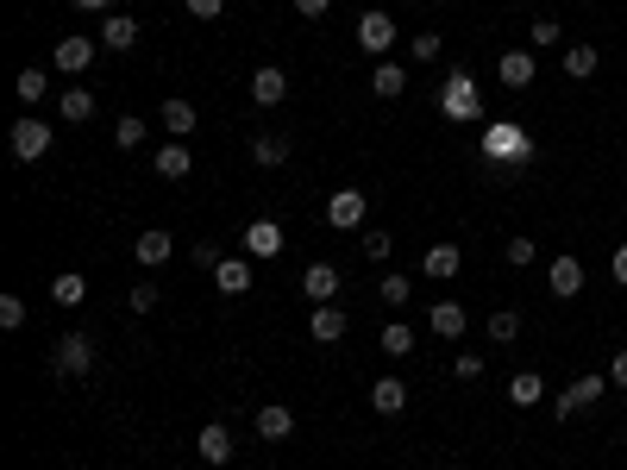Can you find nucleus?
<instances>
[{
  "instance_id": "f257e3e1",
  "label": "nucleus",
  "mask_w": 627,
  "mask_h": 470,
  "mask_svg": "<svg viewBox=\"0 0 627 470\" xmlns=\"http://www.w3.org/2000/svg\"><path fill=\"white\" fill-rule=\"evenodd\" d=\"M483 157H490V163H508V170H521V163H533V138H527L521 126L496 120L490 132H483Z\"/></svg>"
},
{
  "instance_id": "f03ea898",
  "label": "nucleus",
  "mask_w": 627,
  "mask_h": 470,
  "mask_svg": "<svg viewBox=\"0 0 627 470\" xmlns=\"http://www.w3.org/2000/svg\"><path fill=\"white\" fill-rule=\"evenodd\" d=\"M51 370L57 376H88V370H95V339H88V333H57Z\"/></svg>"
},
{
  "instance_id": "7ed1b4c3",
  "label": "nucleus",
  "mask_w": 627,
  "mask_h": 470,
  "mask_svg": "<svg viewBox=\"0 0 627 470\" xmlns=\"http://www.w3.org/2000/svg\"><path fill=\"white\" fill-rule=\"evenodd\" d=\"M364 214H370V195H364V188H333V195H327V226H333V232H358Z\"/></svg>"
},
{
  "instance_id": "20e7f679",
  "label": "nucleus",
  "mask_w": 627,
  "mask_h": 470,
  "mask_svg": "<svg viewBox=\"0 0 627 470\" xmlns=\"http://www.w3.org/2000/svg\"><path fill=\"white\" fill-rule=\"evenodd\" d=\"M396 38H402V32H396V19H389V13H377V7H370V13L358 19V44H364V51L377 57V63H383L389 51H396Z\"/></svg>"
},
{
  "instance_id": "39448f33",
  "label": "nucleus",
  "mask_w": 627,
  "mask_h": 470,
  "mask_svg": "<svg viewBox=\"0 0 627 470\" xmlns=\"http://www.w3.org/2000/svg\"><path fill=\"white\" fill-rule=\"evenodd\" d=\"M546 295H552V301H577V295H584V264H577L571 251L546 264Z\"/></svg>"
},
{
  "instance_id": "423d86ee",
  "label": "nucleus",
  "mask_w": 627,
  "mask_h": 470,
  "mask_svg": "<svg viewBox=\"0 0 627 470\" xmlns=\"http://www.w3.org/2000/svg\"><path fill=\"white\" fill-rule=\"evenodd\" d=\"M602 389H609L602 376H577V383H565V389H559V402H552V414H559V420L584 414V408H596V402H602Z\"/></svg>"
},
{
  "instance_id": "0eeeda50",
  "label": "nucleus",
  "mask_w": 627,
  "mask_h": 470,
  "mask_svg": "<svg viewBox=\"0 0 627 470\" xmlns=\"http://www.w3.org/2000/svg\"><path fill=\"white\" fill-rule=\"evenodd\" d=\"M95 57H101V38H57V51H51V63L63 69V76H88Z\"/></svg>"
},
{
  "instance_id": "6e6552de",
  "label": "nucleus",
  "mask_w": 627,
  "mask_h": 470,
  "mask_svg": "<svg viewBox=\"0 0 627 470\" xmlns=\"http://www.w3.org/2000/svg\"><path fill=\"white\" fill-rule=\"evenodd\" d=\"M7 138H13V157H19V163H38L44 151H51V126H44V120H32V113H26V120H19Z\"/></svg>"
},
{
  "instance_id": "1a4fd4ad",
  "label": "nucleus",
  "mask_w": 627,
  "mask_h": 470,
  "mask_svg": "<svg viewBox=\"0 0 627 470\" xmlns=\"http://www.w3.org/2000/svg\"><path fill=\"white\" fill-rule=\"evenodd\" d=\"M301 295H308L314 308L339 301V270H333V264H308V270H301Z\"/></svg>"
},
{
  "instance_id": "9d476101",
  "label": "nucleus",
  "mask_w": 627,
  "mask_h": 470,
  "mask_svg": "<svg viewBox=\"0 0 627 470\" xmlns=\"http://www.w3.org/2000/svg\"><path fill=\"white\" fill-rule=\"evenodd\" d=\"M151 170H157V176H164V182H182V176H189V170H195V151H189V145H182V138H170V145H157V157H151Z\"/></svg>"
},
{
  "instance_id": "9b49d317",
  "label": "nucleus",
  "mask_w": 627,
  "mask_h": 470,
  "mask_svg": "<svg viewBox=\"0 0 627 470\" xmlns=\"http://www.w3.org/2000/svg\"><path fill=\"white\" fill-rule=\"evenodd\" d=\"M251 101H258V107H283L289 101V76L276 63H264L258 76H251Z\"/></svg>"
},
{
  "instance_id": "f8f14e48",
  "label": "nucleus",
  "mask_w": 627,
  "mask_h": 470,
  "mask_svg": "<svg viewBox=\"0 0 627 470\" xmlns=\"http://www.w3.org/2000/svg\"><path fill=\"white\" fill-rule=\"evenodd\" d=\"M421 270H427L433 282H452V276L464 270V251H458L452 239H439V245H427V257H421Z\"/></svg>"
},
{
  "instance_id": "ddd939ff",
  "label": "nucleus",
  "mask_w": 627,
  "mask_h": 470,
  "mask_svg": "<svg viewBox=\"0 0 627 470\" xmlns=\"http://www.w3.org/2000/svg\"><path fill=\"white\" fill-rule=\"evenodd\" d=\"M446 113L452 120H477V82L464 69H452V82H446Z\"/></svg>"
},
{
  "instance_id": "4468645a",
  "label": "nucleus",
  "mask_w": 627,
  "mask_h": 470,
  "mask_svg": "<svg viewBox=\"0 0 627 470\" xmlns=\"http://www.w3.org/2000/svg\"><path fill=\"white\" fill-rule=\"evenodd\" d=\"M170 257H176V239H170V232H164V226H151V232H138V264H145V270H164V264H170Z\"/></svg>"
},
{
  "instance_id": "2eb2a0df",
  "label": "nucleus",
  "mask_w": 627,
  "mask_h": 470,
  "mask_svg": "<svg viewBox=\"0 0 627 470\" xmlns=\"http://www.w3.org/2000/svg\"><path fill=\"white\" fill-rule=\"evenodd\" d=\"M496 76H502V88H533V76H540V63H533V51H502Z\"/></svg>"
},
{
  "instance_id": "dca6fc26",
  "label": "nucleus",
  "mask_w": 627,
  "mask_h": 470,
  "mask_svg": "<svg viewBox=\"0 0 627 470\" xmlns=\"http://www.w3.org/2000/svg\"><path fill=\"white\" fill-rule=\"evenodd\" d=\"M370 408H377L383 420L402 414L408 408V383H402V376H377V383H370Z\"/></svg>"
},
{
  "instance_id": "f3484780",
  "label": "nucleus",
  "mask_w": 627,
  "mask_h": 470,
  "mask_svg": "<svg viewBox=\"0 0 627 470\" xmlns=\"http://www.w3.org/2000/svg\"><path fill=\"white\" fill-rule=\"evenodd\" d=\"M101 51H138V19H132V13H107Z\"/></svg>"
},
{
  "instance_id": "a211bd4d",
  "label": "nucleus",
  "mask_w": 627,
  "mask_h": 470,
  "mask_svg": "<svg viewBox=\"0 0 627 470\" xmlns=\"http://www.w3.org/2000/svg\"><path fill=\"white\" fill-rule=\"evenodd\" d=\"M57 113L69 126H88L95 120V88H57Z\"/></svg>"
},
{
  "instance_id": "6ab92c4d",
  "label": "nucleus",
  "mask_w": 627,
  "mask_h": 470,
  "mask_svg": "<svg viewBox=\"0 0 627 470\" xmlns=\"http://www.w3.org/2000/svg\"><path fill=\"white\" fill-rule=\"evenodd\" d=\"M283 251V226L276 220H251L245 226V257H276Z\"/></svg>"
},
{
  "instance_id": "aec40b11",
  "label": "nucleus",
  "mask_w": 627,
  "mask_h": 470,
  "mask_svg": "<svg viewBox=\"0 0 627 470\" xmlns=\"http://www.w3.org/2000/svg\"><path fill=\"white\" fill-rule=\"evenodd\" d=\"M195 452H201L207 464H226V458H232V427H220V420H207V427L195 433Z\"/></svg>"
},
{
  "instance_id": "412c9836",
  "label": "nucleus",
  "mask_w": 627,
  "mask_h": 470,
  "mask_svg": "<svg viewBox=\"0 0 627 470\" xmlns=\"http://www.w3.org/2000/svg\"><path fill=\"white\" fill-rule=\"evenodd\" d=\"M214 289H220L226 301H239V295L251 289V264H245V257H226V264L214 270Z\"/></svg>"
},
{
  "instance_id": "4be33fe9",
  "label": "nucleus",
  "mask_w": 627,
  "mask_h": 470,
  "mask_svg": "<svg viewBox=\"0 0 627 470\" xmlns=\"http://www.w3.org/2000/svg\"><path fill=\"white\" fill-rule=\"evenodd\" d=\"M427 326H433L439 339H464V326H471V320H464L458 301H433V308H427Z\"/></svg>"
},
{
  "instance_id": "5701e85b",
  "label": "nucleus",
  "mask_w": 627,
  "mask_h": 470,
  "mask_svg": "<svg viewBox=\"0 0 627 470\" xmlns=\"http://www.w3.org/2000/svg\"><path fill=\"white\" fill-rule=\"evenodd\" d=\"M195 126H201L195 101H182V94H170V101H164V132H170V138H189Z\"/></svg>"
},
{
  "instance_id": "b1692460",
  "label": "nucleus",
  "mask_w": 627,
  "mask_h": 470,
  "mask_svg": "<svg viewBox=\"0 0 627 470\" xmlns=\"http://www.w3.org/2000/svg\"><path fill=\"white\" fill-rule=\"evenodd\" d=\"M308 333H314L320 345H339V339H345V308H339V301H327V308H314Z\"/></svg>"
},
{
  "instance_id": "393cba45",
  "label": "nucleus",
  "mask_w": 627,
  "mask_h": 470,
  "mask_svg": "<svg viewBox=\"0 0 627 470\" xmlns=\"http://www.w3.org/2000/svg\"><path fill=\"white\" fill-rule=\"evenodd\" d=\"M295 433V414L283 408V402H270V408H258V439H270V445H283Z\"/></svg>"
},
{
  "instance_id": "a878e982",
  "label": "nucleus",
  "mask_w": 627,
  "mask_h": 470,
  "mask_svg": "<svg viewBox=\"0 0 627 470\" xmlns=\"http://www.w3.org/2000/svg\"><path fill=\"white\" fill-rule=\"evenodd\" d=\"M251 157H258L264 170H283V163H289V138L283 132H258V138H251Z\"/></svg>"
},
{
  "instance_id": "bb28decb",
  "label": "nucleus",
  "mask_w": 627,
  "mask_h": 470,
  "mask_svg": "<svg viewBox=\"0 0 627 470\" xmlns=\"http://www.w3.org/2000/svg\"><path fill=\"white\" fill-rule=\"evenodd\" d=\"M51 301H57V308H82V301H88V276L82 270H63L51 282Z\"/></svg>"
},
{
  "instance_id": "cd10ccee",
  "label": "nucleus",
  "mask_w": 627,
  "mask_h": 470,
  "mask_svg": "<svg viewBox=\"0 0 627 470\" xmlns=\"http://www.w3.org/2000/svg\"><path fill=\"white\" fill-rule=\"evenodd\" d=\"M370 88H377V94H383V101H396V94L408 88V69H402V63H389V57H383L377 69H370Z\"/></svg>"
},
{
  "instance_id": "c85d7f7f",
  "label": "nucleus",
  "mask_w": 627,
  "mask_h": 470,
  "mask_svg": "<svg viewBox=\"0 0 627 470\" xmlns=\"http://www.w3.org/2000/svg\"><path fill=\"white\" fill-rule=\"evenodd\" d=\"M540 395H546V383H540V370H521L515 383H508V402L515 408H540Z\"/></svg>"
},
{
  "instance_id": "c756f323",
  "label": "nucleus",
  "mask_w": 627,
  "mask_h": 470,
  "mask_svg": "<svg viewBox=\"0 0 627 470\" xmlns=\"http://www.w3.org/2000/svg\"><path fill=\"white\" fill-rule=\"evenodd\" d=\"M596 63H602L596 44H571V51H565V76H571V82H584V76H596Z\"/></svg>"
},
{
  "instance_id": "7c9ffc66",
  "label": "nucleus",
  "mask_w": 627,
  "mask_h": 470,
  "mask_svg": "<svg viewBox=\"0 0 627 470\" xmlns=\"http://www.w3.org/2000/svg\"><path fill=\"white\" fill-rule=\"evenodd\" d=\"M377 345H383V358H408L414 351V326H402V320H389L383 333H377Z\"/></svg>"
},
{
  "instance_id": "2f4dec72",
  "label": "nucleus",
  "mask_w": 627,
  "mask_h": 470,
  "mask_svg": "<svg viewBox=\"0 0 627 470\" xmlns=\"http://www.w3.org/2000/svg\"><path fill=\"white\" fill-rule=\"evenodd\" d=\"M13 94H19V101H26V107H38V101H44V94H51V76H44V69H19V82H13Z\"/></svg>"
},
{
  "instance_id": "473e14b6",
  "label": "nucleus",
  "mask_w": 627,
  "mask_h": 470,
  "mask_svg": "<svg viewBox=\"0 0 627 470\" xmlns=\"http://www.w3.org/2000/svg\"><path fill=\"white\" fill-rule=\"evenodd\" d=\"M490 339H496V345H515V339H521V314H515V308H496V314H490Z\"/></svg>"
},
{
  "instance_id": "72a5a7b5",
  "label": "nucleus",
  "mask_w": 627,
  "mask_h": 470,
  "mask_svg": "<svg viewBox=\"0 0 627 470\" xmlns=\"http://www.w3.org/2000/svg\"><path fill=\"white\" fill-rule=\"evenodd\" d=\"M377 295H383V308H402V301L414 295V282H408V276H396V270H389V276L377 282Z\"/></svg>"
},
{
  "instance_id": "f704fd0d",
  "label": "nucleus",
  "mask_w": 627,
  "mask_h": 470,
  "mask_svg": "<svg viewBox=\"0 0 627 470\" xmlns=\"http://www.w3.org/2000/svg\"><path fill=\"white\" fill-rule=\"evenodd\" d=\"M113 145H120V151H138V145H145V120H138V113H126V120L113 126Z\"/></svg>"
},
{
  "instance_id": "c9c22d12",
  "label": "nucleus",
  "mask_w": 627,
  "mask_h": 470,
  "mask_svg": "<svg viewBox=\"0 0 627 470\" xmlns=\"http://www.w3.org/2000/svg\"><path fill=\"white\" fill-rule=\"evenodd\" d=\"M358 245H364V257H370V264H383V257H389V251H396V239H389V232H383V226H370V232H364V239H358Z\"/></svg>"
},
{
  "instance_id": "e433bc0d",
  "label": "nucleus",
  "mask_w": 627,
  "mask_h": 470,
  "mask_svg": "<svg viewBox=\"0 0 627 470\" xmlns=\"http://www.w3.org/2000/svg\"><path fill=\"white\" fill-rule=\"evenodd\" d=\"M502 257H508L515 270H527L533 257H540V245H533V239H508V245H502Z\"/></svg>"
},
{
  "instance_id": "4c0bfd02",
  "label": "nucleus",
  "mask_w": 627,
  "mask_h": 470,
  "mask_svg": "<svg viewBox=\"0 0 627 470\" xmlns=\"http://www.w3.org/2000/svg\"><path fill=\"white\" fill-rule=\"evenodd\" d=\"M0 326H7V333L26 326V301H19V295H0Z\"/></svg>"
},
{
  "instance_id": "58836bf2",
  "label": "nucleus",
  "mask_w": 627,
  "mask_h": 470,
  "mask_svg": "<svg viewBox=\"0 0 627 470\" xmlns=\"http://www.w3.org/2000/svg\"><path fill=\"white\" fill-rule=\"evenodd\" d=\"M408 57H414V63H433V57H439V32H421V38H408Z\"/></svg>"
},
{
  "instance_id": "ea45409f",
  "label": "nucleus",
  "mask_w": 627,
  "mask_h": 470,
  "mask_svg": "<svg viewBox=\"0 0 627 470\" xmlns=\"http://www.w3.org/2000/svg\"><path fill=\"white\" fill-rule=\"evenodd\" d=\"M527 38L546 51V44H559V38H565V26H559V19H533V32H527Z\"/></svg>"
},
{
  "instance_id": "a19ab883",
  "label": "nucleus",
  "mask_w": 627,
  "mask_h": 470,
  "mask_svg": "<svg viewBox=\"0 0 627 470\" xmlns=\"http://www.w3.org/2000/svg\"><path fill=\"white\" fill-rule=\"evenodd\" d=\"M126 308H132V314H151V308H157V289H151V282H138V289H126Z\"/></svg>"
},
{
  "instance_id": "79ce46f5",
  "label": "nucleus",
  "mask_w": 627,
  "mask_h": 470,
  "mask_svg": "<svg viewBox=\"0 0 627 470\" xmlns=\"http://www.w3.org/2000/svg\"><path fill=\"white\" fill-rule=\"evenodd\" d=\"M452 376H458V383H477V376H483V358H477V351H458Z\"/></svg>"
},
{
  "instance_id": "37998d69",
  "label": "nucleus",
  "mask_w": 627,
  "mask_h": 470,
  "mask_svg": "<svg viewBox=\"0 0 627 470\" xmlns=\"http://www.w3.org/2000/svg\"><path fill=\"white\" fill-rule=\"evenodd\" d=\"M189 264H201V270H220V264H226V251H220V245H189Z\"/></svg>"
},
{
  "instance_id": "c03bdc74",
  "label": "nucleus",
  "mask_w": 627,
  "mask_h": 470,
  "mask_svg": "<svg viewBox=\"0 0 627 470\" xmlns=\"http://www.w3.org/2000/svg\"><path fill=\"white\" fill-rule=\"evenodd\" d=\"M609 276H615L621 289H627V245H615V257H609Z\"/></svg>"
},
{
  "instance_id": "a18cd8bd",
  "label": "nucleus",
  "mask_w": 627,
  "mask_h": 470,
  "mask_svg": "<svg viewBox=\"0 0 627 470\" xmlns=\"http://www.w3.org/2000/svg\"><path fill=\"white\" fill-rule=\"evenodd\" d=\"M220 7H226V0H189V13H195V19H220Z\"/></svg>"
},
{
  "instance_id": "49530a36",
  "label": "nucleus",
  "mask_w": 627,
  "mask_h": 470,
  "mask_svg": "<svg viewBox=\"0 0 627 470\" xmlns=\"http://www.w3.org/2000/svg\"><path fill=\"white\" fill-rule=\"evenodd\" d=\"M327 7H333V0H295V13H301V19H320Z\"/></svg>"
},
{
  "instance_id": "de8ad7c7",
  "label": "nucleus",
  "mask_w": 627,
  "mask_h": 470,
  "mask_svg": "<svg viewBox=\"0 0 627 470\" xmlns=\"http://www.w3.org/2000/svg\"><path fill=\"white\" fill-rule=\"evenodd\" d=\"M609 383H615V389H627V351H615V364H609Z\"/></svg>"
},
{
  "instance_id": "09e8293b",
  "label": "nucleus",
  "mask_w": 627,
  "mask_h": 470,
  "mask_svg": "<svg viewBox=\"0 0 627 470\" xmlns=\"http://www.w3.org/2000/svg\"><path fill=\"white\" fill-rule=\"evenodd\" d=\"M69 7H82V13H113V0H69Z\"/></svg>"
}]
</instances>
